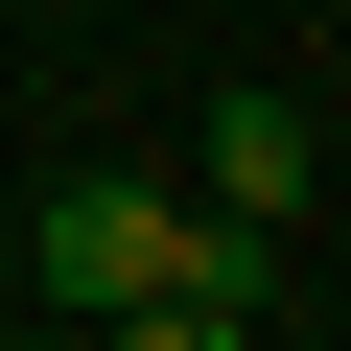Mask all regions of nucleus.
Returning <instances> with one entry per match:
<instances>
[{
	"label": "nucleus",
	"instance_id": "obj_2",
	"mask_svg": "<svg viewBox=\"0 0 351 351\" xmlns=\"http://www.w3.org/2000/svg\"><path fill=\"white\" fill-rule=\"evenodd\" d=\"M304 188H328V141H304L281 94H234V117H211V188H188V211H258V234H281Z\"/></svg>",
	"mask_w": 351,
	"mask_h": 351
},
{
	"label": "nucleus",
	"instance_id": "obj_4",
	"mask_svg": "<svg viewBox=\"0 0 351 351\" xmlns=\"http://www.w3.org/2000/svg\"><path fill=\"white\" fill-rule=\"evenodd\" d=\"M0 351H94V328H71V304H47V328H0Z\"/></svg>",
	"mask_w": 351,
	"mask_h": 351
},
{
	"label": "nucleus",
	"instance_id": "obj_3",
	"mask_svg": "<svg viewBox=\"0 0 351 351\" xmlns=\"http://www.w3.org/2000/svg\"><path fill=\"white\" fill-rule=\"evenodd\" d=\"M94 351H281V328H258V304H117Z\"/></svg>",
	"mask_w": 351,
	"mask_h": 351
},
{
	"label": "nucleus",
	"instance_id": "obj_1",
	"mask_svg": "<svg viewBox=\"0 0 351 351\" xmlns=\"http://www.w3.org/2000/svg\"><path fill=\"white\" fill-rule=\"evenodd\" d=\"M24 258H47L71 328H117V304H258V328H281V234H258V211H188V188H117V164H71Z\"/></svg>",
	"mask_w": 351,
	"mask_h": 351
}]
</instances>
